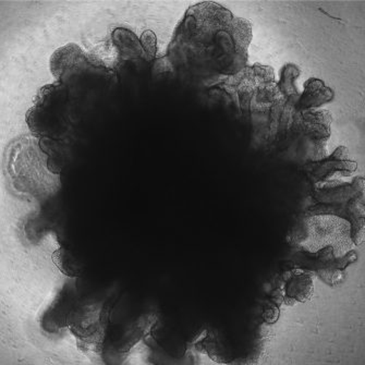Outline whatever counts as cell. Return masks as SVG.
Listing matches in <instances>:
<instances>
[{
	"instance_id": "e0dca14e",
	"label": "cell",
	"mask_w": 365,
	"mask_h": 365,
	"mask_svg": "<svg viewBox=\"0 0 365 365\" xmlns=\"http://www.w3.org/2000/svg\"><path fill=\"white\" fill-rule=\"evenodd\" d=\"M140 41H141L142 48L145 53L146 61H155L156 53H158V37H156L155 33L150 30L144 31Z\"/></svg>"
},
{
	"instance_id": "8992f818",
	"label": "cell",
	"mask_w": 365,
	"mask_h": 365,
	"mask_svg": "<svg viewBox=\"0 0 365 365\" xmlns=\"http://www.w3.org/2000/svg\"><path fill=\"white\" fill-rule=\"evenodd\" d=\"M358 168V164L349 160L347 148L339 146L336 148L333 155L319 160L309 163L305 166L307 175L315 183L325 182L334 175L349 177Z\"/></svg>"
},
{
	"instance_id": "3957f363",
	"label": "cell",
	"mask_w": 365,
	"mask_h": 365,
	"mask_svg": "<svg viewBox=\"0 0 365 365\" xmlns=\"http://www.w3.org/2000/svg\"><path fill=\"white\" fill-rule=\"evenodd\" d=\"M68 86L56 82L43 86L26 113L29 128L37 138L57 140L68 128Z\"/></svg>"
},
{
	"instance_id": "277c9868",
	"label": "cell",
	"mask_w": 365,
	"mask_h": 365,
	"mask_svg": "<svg viewBox=\"0 0 365 365\" xmlns=\"http://www.w3.org/2000/svg\"><path fill=\"white\" fill-rule=\"evenodd\" d=\"M113 304H90L74 307L67 319L68 331L76 347L93 363L101 362Z\"/></svg>"
},
{
	"instance_id": "7a4b0ae2",
	"label": "cell",
	"mask_w": 365,
	"mask_h": 365,
	"mask_svg": "<svg viewBox=\"0 0 365 365\" xmlns=\"http://www.w3.org/2000/svg\"><path fill=\"white\" fill-rule=\"evenodd\" d=\"M42 141L34 134L14 140L6 148L4 169L11 189L19 195L43 200L61 187V176L49 168Z\"/></svg>"
},
{
	"instance_id": "7c38bea8",
	"label": "cell",
	"mask_w": 365,
	"mask_h": 365,
	"mask_svg": "<svg viewBox=\"0 0 365 365\" xmlns=\"http://www.w3.org/2000/svg\"><path fill=\"white\" fill-rule=\"evenodd\" d=\"M333 98V91L327 88L322 80L312 78L304 83V92L298 101L299 108L302 110L317 108L331 102Z\"/></svg>"
},
{
	"instance_id": "9c48e42d",
	"label": "cell",
	"mask_w": 365,
	"mask_h": 365,
	"mask_svg": "<svg viewBox=\"0 0 365 365\" xmlns=\"http://www.w3.org/2000/svg\"><path fill=\"white\" fill-rule=\"evenodd\" d=\"M313 278L314 272L294 271L289 272L282 294V302L287 305H294L296 303H305L310 300L313 294Z\"/></svg>"
},
{
	"instance_id": "30bf717a",
	"label": "cell",
	"mask_w": 365,
	"mask_h": 365,
	"mask_svg": "<svg viewBox=\"0 0 365 365\" xmlns=\"http://www.w3.org/2000/svg\"><path fill=\"white\" fill-rule=\"evenodd\" d=\"M325 185L315 190V197L322 203L337 204L350 201L363 192L364 179L356 178L354 182H339L329 181L323 182Z\"/></svg>"
},
{
	"instance_id": "5b68a950",
	"label": "cell",
	"mask_w": 365,
	"mask_h": 365,
	"mask_svg": "<svg viewBox=\"0 0 365 365\" xmlns=\"http://www.w3.org/2000/svg\"><path fill=\"white\" fill-rule=\"evenodd\" d=\"M88 70H98L91 63L88 53L78 45L68 44L53 53L51 58V71L56 81L69 83L70 80L81 76Z\"/></svg>"
},
{
	"instance_id": "9a60e30c",
	"label": "cell",
	"mask_w": 365,
	"mask_h": 365,
	"mask_svg": "<svg viewBox=\"0 0 365 365\" xmlns=\"http://www.w3.org/2000/svg\"><path fill=\"white\" fill-rule=\"evenodd\" d=\"M299 76H300V70L297 66L289 63L282 68V78H280L279 83L277 84L282 96L288 100H296V98L298 100L299 93L294 86V82Z\"/></svg>"
},
{
	"instance_id": "52a82bcc",
	"label": "cell",
	"mask_w": 365,
	"mask_h": 365,
	"mask_svg": "<svg viewBox=\"0 0 365 365\" xmlns=\"http://www.w3.org/2000/svg\"><path fill=\"white\" fill-rule=\"evenodd\" d=\"M358 259L354 251L346 253L342 257H337L331 245L324 247L317 253L315 257V273L326 284L331 287L338 286L346 276V268Z\"/></svg>"
},
{
	"instance_id": "4fadbf2b",
	"label": "cell",
	"mask_w": 365,
	"mask_h": 365,
	"mask_svg": "<svg viewBox=\"0 0 365 365\" xmlns=\"http://www.w3.org/2000/svg\"><path fill=\"white\" fill-rule=\"evenodd\" d=\"M88 57L95 68H98V70H106V71L115 69L117 63L121 61L120 56L111 41L94 47L88 53Z\"/></svg>"
},
{
	"instance_id": "8fae6325",
	"label": "cell",
	"mask_w": 365,
	"mask_h": 365,
	"mask_svg": "<svg viewBox=\"0 0 365 365\" xmlns=\"http://www.w3.org/2000/svg\"><path fill=\"white\" fill-rule=\"evenodd\" d=\"M111 43L116 47L121 61H134L145 58L141 41L131 31L125 28H117L111 34Z\"/></svg>"
},
{
	"instance_id": "2e32d148",
	"label": "cell",
	"mask_w": 365,
	"mask_h": 365,
	"mask_svg": "<svg viewBox=\"0 0 365 365\" xmlns=\"http://www.w3.org/2000/svg\"><path fill=\"white\" fill-rule=\"evenodd\" d=\"M51 259H53L56 266L61 269V273L65 274L68 277L76 278L81 275L82 271L79 263L68 250L59 247L53 253Z\"/></svg>"
},
{
	"instance_id": "5bb4252c",
	"label": "cell",
	"mask_w": 365,
	"mask_h": 365,
	"mask_svg": "<svg viewBox=\"0 0 365 365\" xmlns=\"http://www.w3.org/2000/svg\"><path fill=\"white\" fill-rule=\"evenodd\" d=\"M218 340L216 339L213 333L205 331L195 339V341L191 342L190 347L187 348V351L197 352L202 356H206L210 360L215 361V363H224L220 359V352H218Z\"/></svg>"
},
{
	"instance_id": "6da1fadb",
	"label": "cell",
	"mask_w": 365,
	"mask_h": 365,
	"mask_svg": "<svg viewBox=\"0 0 365 365\" xmlns=\"http://www.w3.org/2000/svg\"><path fill=\"white\" fill-rule=\"evenodd\" d=\"M251 38L252 26L245 19L218 4H197L177 26L166 57L174 70L225 78L247 67Z\"/></svg>"
},
{
	"instance_id": "ac0fdd59",
	"label": "cell",
	"mask_w": 365,
	"mask_h": 365,
	"mask_svg": "<svg viewBox=\"0 0 365 365\" xmlns=\"http://www.w3.org/2000/svg\"><path fill=\"white\" fill-rule=\"evenodd\" d=\"M255 81L259 86L263 84L275 83V73L273 68L267 66L255 65L252 67Z\"/></svg>"
},
{
	"instance_id": "ba28073f",
	"label": "cell",
	"mask_w": 365,
	"mask_h": 365,
	"mask_svg": "<svg viewBox=\"0 0 365 365\" xmlns=\"http://www.w3.org/2000/svg\"><path fill=\"white\" fill-rule=\"evenodd\" d=\"M301 125L307 137L314 142L315 155L319 160L325 158L326 144L331 137V113L327 110H309L301 113Z\"/></svg>"
},
{
	"instance_id": "d6986e66",
	"label": "cell",
	"mask_w": 365,
	"mask_h": 365,
	"mask_svg": "<svg viewBox=\"0 0 365 365\" xmlns=\"http://www.w3.org/2000/svg\"><path fill=\"white\" fill-rule=\"evenodd\" d=\"M263 317L266 323H276L278 317H279V309H278L277 304H271L269 307H265L264 309Z\"/></svg>"
}]
</instances>
